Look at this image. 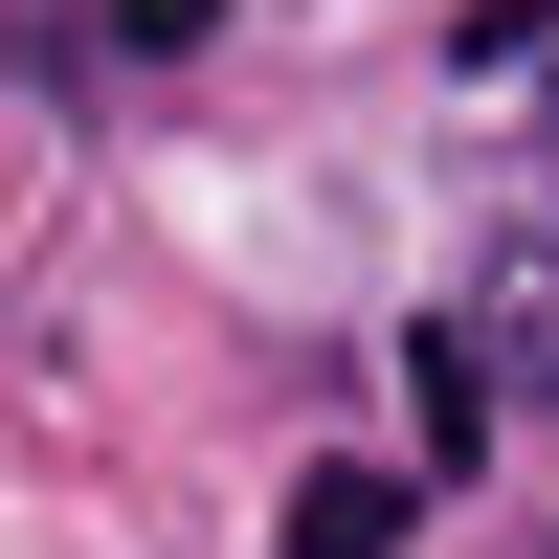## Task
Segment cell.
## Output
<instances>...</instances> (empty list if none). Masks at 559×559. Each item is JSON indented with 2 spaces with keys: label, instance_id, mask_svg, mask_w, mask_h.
Instances as JSON below:
<instances>
[{
  "label": "cell",
  "instance_id": "cell-1",
  "mask_svg": "<svg viewBox=\"0 0 559 559\" xmlns=\"http://www.w3.org/2000/svg\"><path fill=\"white\" fill-rule=\"evenodd\" d=\"M292 559H403V471H313L292 492Z\"/></svg>",
  "mask_w": 559,
  "mask_h": 559
},
{
  "label": "cell",
  "instance_id": "cell-2",
  "mask_svg": "<svg viewBox=\"0 0 559 559\" xmlns=\"http://www.w3.org/2000/svg\"><path fill=\"white\" fill-rule=\"evenodd\" d=\"M224 23V0H112V45H202Z\"/></svg>",
  "mask_w": 559,
  "mask_h": 559
}]
</instances>
